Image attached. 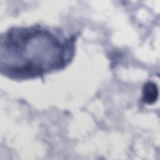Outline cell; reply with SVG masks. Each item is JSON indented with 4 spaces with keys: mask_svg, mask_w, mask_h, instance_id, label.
Returning a JSON list of instances; mask_svg holds the SVG:
<instances>
[{
    "mask_svg": "<svg viewBox=\"0 0 160 160\" xmlns=\"http://www.w3.org/2000/svg\"><path fill=\"white\" fill-rule=\"evenodd\" d=\"M71 51V42H62L48 31L38 28L14 29L8 32L1 41V67L14 61L15 63L2 69L14 78L39 76L48 71L66 64Z\"/></svg>",
    "mask_w": 160,
    "mask_h": 160,
    "instance_id": "obj_1",
    "label": "cell"
},
{
    "mask_svg": "<svg viewBox=\"0 0 160 160\" xmlns=\"http://www.w3.org/2000/svg\"><path fill=\"white\" fill-rule=\"evenodd\" d=\"M158 96V89L155 84L152 82L147 83L143 89L142 99L148 104L154 102Z\"/></svg>",
    "mask_w": 160,
    "mask_h": 160,
    "instance_id": "obj_2",
    "label": "cell"
}]
</instances>
